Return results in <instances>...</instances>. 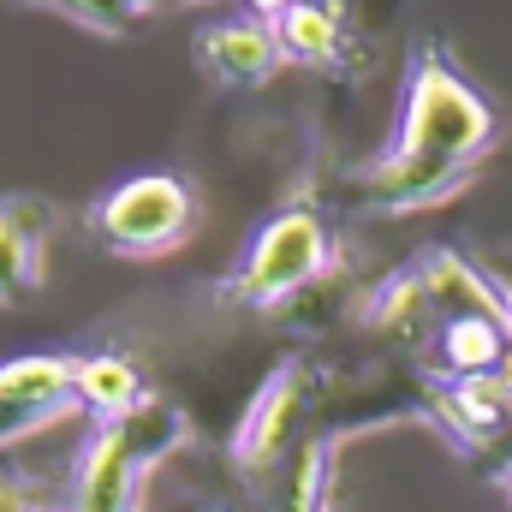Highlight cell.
Masks as SVG:
<instances>
[{"mask_svg":"<svg viewBox=\"0 0 512 512\" xmlns=\"http://www.w3.org/2000/svg\"><path fill=\"white\" fill-rule=\"evenodd\" d=\"M72 411V358L60 352H30L0 364V447L36 435L42 423Z\"/></svg>","mask_w":512,"mask_h":512,"instance_id":"obj_5","label":"cell"},{"mask_svg":"<svg viewBox=\"0 0 512 512\" xmlns=\"http://www.w3.org/2000/svg\"><path fill=\"white\" fill-rule=\"evenodd\" d=\"M507 376H512V328H507Z\"/></svg>","mask_w":512,"mask_h":512,"instance_id":"obj_19","label":"cell"},{"mask_svg":"<svg viewBox=\"0 0 512 512\" xmlns=\"http://www.w3.org/2000/svg\"><path fill=\"white\" fill-rule=\"evenodd\" d=\"M417 280H423V292H429V304H435L441 322L483 316V322H507L512 328L507 292H501L483 268H471L459 251H429L423 262H417Z\"/></svg>","mask_w":512,"mask_h":512,"instance_id":"obj_8","label":"cell"},{"mask_svg":"<svg viewBox=\"0 0 512 512\" xmlns=\"http://www.w3.org/2000/svg\"><path fill=\"white\" fill-rule=\"evenodd\" d=\"M280 36H274V24H262V18H221V24H209L203 36H197V66L221 84V90H256V84H268L274 72H280Z\"/></svg>","mask_w":512,"mask_h":512,"instance_id":"obj_7","label":"cell"},{"mask_svg":"<svg viewBox=\"0 0 512 512\" xmlns=\"http://www.w3.org/2000/svg\"><path fill=\"white\" fill-rule=\"evenodd\" d=\"M0 512H36L30 489H24L18 477H6V471H0Z\"/></svg>","mask_w":512,"mask_h":512,"instance_id":"obj_16","label":"cell"},{"mask_svg":"<svg viewBox=\"0 0 512 512\" xmlns=\"http://www.w3.org/2000/svg\"><path fill=\"white\" fill-rule=\"evenodd\" d=\"M507 501H512V465H507Z\"/></svg>","mask_w":512,"mask_h":512,"instance_id":"obj_21","label":"cell"},{"mask_svg":"<svg viewBox=\"0 0 512 512\" xmlns=\"http://www.w3.org/2000/svg\"><path fill=\"white\" fill-rule=\"evenodd\" d=\"M245 6H251V18H262V24H274V18H280V12H286L292 0H245Z\"/></svg>","mask_w":512,"mask_h":512,"instance_id":"obj_17","label":"cell"},{"mask_svg":"<svg viewBox=\"0 0 512 512\" xmlns=\"http://www.w3.org/2000/svg\"><path fill=\"white\" fill-rule=\"evenodd\" d=\"M185 6H221V0H185Z\"/></svg>","mask_w":512,"mask_h":512,"instance_id":"obj_20","label":"cell"},{"mask_svg":"<svg viewBox=\"0 0 512 512\" xmlns=\"http://www.w3.org/2000/svg\"><path fill=\"white\" fill-rule=\"evenodd\" d=\"M441 364L453 382L465 376H495L507 370V322H483V316H465V322H441Z\"/></svg>","mask_w":512,"mask_h":512,"instance_id":"obj_12","label":"cell"},{"mask_svg":"<svg viewBox=\"0 0 512 512\" xmlns=\"http://www.w3.org/2000/svg\"><path fill=\"white\" fill-rule=\"evenodd\" d=\"M489 149H495V108L441 48H417L399 96L393 149L376 167H364V197L376 209L441 203L471 179V167Z\"/></svg>","mask_w":512,"mask_h":512,"instance_id":"obj_1","label":"cell"},{"mask_svg":"<svg viewBox=\"0 0 512 512\" xmlns=\"http://www.w3.org/2000/svg\"><path fill=\"white\" fill-rule=\"evenodd\" d=\"M328 268H334V233L316 209L298 203V209L268 215L251 233V245H245L233 280H227V298H239L251 310H274V304L310 292Z\"/></svg>","mask_w":512,"mask_h":512,"instance_id":"obj_3","label":"cell"},{"mask_svg":"<svg viewBox=\"0 0 512 512\" xmlns=\"http://www.w3.org/2000/svg\"><path fill=\"white\" fill-rule=\"evenodd\" d=\"M48 203L36 197H6L0 203V304H18L42 286V256H48Z\"/></svg>","mask_w":512,"mask_h":512,"instance_id":"obj_9","label":"cell"},{"mask_svg":"<svg viewBox=\"0 0 512 512\" xmlns=\"http://www.w3.org/2000/svg\"><path fill=\"white\" fill-rule=\"evenodd\" d=\"M304 393H310V370L304 364H280L268 382L256 387L251 411L233 429V459L239 465L262 471V465H274L286 453V441H292V429L304 417Z\"/></svg>","mask_w":512,"mask_h":512,"instance_id":"obj_6","label":"cell"},{"mask_svg":"<svg viewBox=\"0 0 512 512\" xmlns=\"http://www.w3.org/2000/svg\"><path fill=\"white\" fill-rule=\"evenodd\" d=\"M501 441H512V387H507V411H501Z\"/></svg>","mask_w":512,"mask_h":512,"instance_id":"obj_18","label":"cell"},{"mask_svg":"<svg viewBox=\"0 0 512 512\" xmlns=\"http://www.w3.org/2000/svg\"><path fill=\"white\" fill-rule=\"evenodd\" d=\"M12 6L54 12V18H66V24L90 30V36H131V30L155 12V0H12Z\"/></svg>","mask_w":512,"mask_h":512,"instance_id":"obj_14","label":"cell"},{"mask_svg":"<svg viewBox=\"0 0 512 512\" xmlns=\"http://www.w3.org/2000/svg\"><path fill=\"white\" fill-rule=\"evenodd\" d=\"M435 322H441V316H435V304H429L417 268H411V274H393L382 292H376V304H370V328H382L393 340H423Z\"/></svg>","mask_w":512,"mask_h":512,"instance_id":"obj_13","label":"cell"},{"mask_svg":"<svg viewBox=\"0 0 512 512\" xmlns=\"http://www.w3.org/2000/svg\"><path fill=\"white\" fill-rule=\"evenodd\" d=\"M90 233L114 256H167L197 233V191L179 173H131L96 197Z\"/></svg>","mask_w":512,"mask_h":512,"instance_id":"obj_4","label":"cell"},{"mask_svg":"<svg viewBox=\"0 0 512 512\" xmlns=\"http://www.w3.org/2000/svg\"><path fill=\"white\" fill-rule=\"evenodd\" d=\"M72 399L108 423V417H126L131 405H143L149 393H143V376L131 358L96 352V358H72Z\"/></svg>","mask_w":512,"mask_h":512,"instance_id":"obj_11","label":"cell"},{"mask_svg":"<svg viewBox=\"0 0 512 512\" xmlns=\"http://www.w3.org/2000/svg\"><path fill=\"white\" fill-rule=\"evenodd\" d=\"M185 435V411H173L167 399H143L126 417L96 423L72 471V512H137L149 471L179 453Z\"/></svg>","mask_w":512,"mask_h":512,"instance_id":"obj_2","label":"cell"},{"mask_svg":"<svg viewBox=\"0 0 512 512\" xmlns=\"http://www.w3.org/2000/svg\"><path fill=\"white\" fill-rule=\"evenodd\" d=\"M328 477H334V447L310 441L298 471H292V512H322L328 507Z\"/></svg>","mask_w":512,"mask_h":512,"instance_id":"obj_15","label":"cell"},{"mask_svg":"<svg viewBox=\"0 0 512 512\" xmlns=\"http://www.w3.org/2000/svg\"><path fill=\"white\" fill-rule=\"evenodd\" d=\"M274 36H280V54H286V60L334 66L340 48H346V18H340L334 0H292V6L274 18Z\"/></svg>","mask_w":512,"mask_h":512,"instance_id":"obj_10","label":"cell"}]
</instances>
